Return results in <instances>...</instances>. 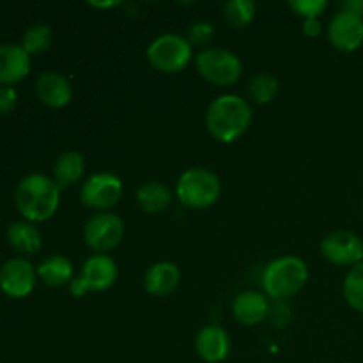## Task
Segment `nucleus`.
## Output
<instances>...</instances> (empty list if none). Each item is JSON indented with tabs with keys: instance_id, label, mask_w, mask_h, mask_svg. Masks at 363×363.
I'll list each match as a JSON object with an SVG mask.
<instances>
[{
	"instance_id": "1",
	"label": "nucleus",
	"mask_w": 363,
	"mask_h": 363,
	"mask_svg": "<svg viewBox=\"0 0 363 363\" xmlns=\"http://www.w3.org/2000/svg\"><path fill=\"white\" fill-rule=\"evenodd\" d=\"M14 201L27 222H45L59 208L60 188L45 174H28L18 183Z\"/></svg>"
},
{
	"instance_id": "2",
	"label": "nucleus",
	"mask_w": 363,
	"mask_h": 363,
	"mask_svg": "<svg viewBox=\"0 0 363 363\" xmlns=\"http://www.w3.org/2000/svg\"><path fill=\"white\" fill-rule=\"evenodd\" d=\"M252 123L250 105L243 98L225 94L216 98L206 112L208 131L220 142H234L248 130Z\"/></svg>"
},
{
	"instance_id": "3",
	"label": "nucleus",
	"mask_w": 363,
	"mask_h": 363,
	"mask_svg": "<svg viewBox=\"0 0 363 363\" xmlns=\"http://www.w3.org/2000/svg\"><path fill=\"white\" fill-rule=\"evenodd\" d=\"M307 280L308 266L300 257L293 255L275 259L262 273V287L266 294L275 300L294 296L298 291L303 289Z\"/></svg>"
},
{
	"instance_id": "4",
	"label": "nucleus",
	"mask_w": 363,
	"mask_h": 363,
	"mask_svg": "<svg viewBox=\"0 0 363 363\" xmlns=\"http://www.w3.org/2000/svg\"><path fill=\"white\" fill-rule=\"evenodd\" d=\"M176 194L186 208L204 209L218 201L220 194H222V184L211 170L195 167V169L186 170L179 177Z\"/></svg>"
},
{
	"instance_id": "5",
	"label": "nucleus",
	"mask_w": 363,
	"mask_h": 363,
	"mask_svg": "<svg viewBox=\"0 0 363 363\" xmlns=\"http://www.w3.org/2000/svg\"><path fill=\"white\" fill-rule=\"evenodd\" d=\"M195 67L206 82L218 87L234 85L243 71L240 57L225 48L202 50L195 60Z\"/></svg>"
},
{
	"instance_id": "6",
	"label": "nucleus",
	"mask_w": 363,
	"mask_h": 363,
	"mask_svg": "<svg viewBox=\"0 0 363 363\" xmlns=\"http://www.w3.org/2000/svg\"><path fill=\"white\" fill-rule=\"evenodd\" d=\"M147 60L156 71L179 73L191 60V45L177 34H163L147 48Z\"/></svg>"
},
{
	"instance_id": "7",
	"label": "nucleus",
	"mask_w": 363,
	"mask_h": 363,
	"mask_svg": "<svg viewBox=\"0 0 363 363\" xmlns=\"http://www.w3.org/2000/svg\"><path fill=\"white\" fill-rule=\"evenodd\" d=\"M117 266L108 255H92L85 261L78 279L71 280L69 291L73 296H84L87 293L106 291L116 284Z\"/></svg>"
},
{
	"instance_id": "8",
	"label": "nucleus",
	"mask_w": 363,
	"mask_h": 363,
	"mask_svg": "<svg viewBox=\"0 0 363 363\" xmlns=\"http://www.w3.org/2000/svg\"><path fill=\"white\" fill-rule=\"evenodd\" d=\"M124 238V223L113 213H96L84 227V241L96 254L113 250Z\"/></svg>"
},
{
	"instance_id": "9",
	"label": "nucleus",
	"mask_w": 363,
	"mask_h": 363,
	"mask_svg": "<svg viewBox=\"0 0 363 363\" xmlns=\"http://www.w3.org/2000/svg\"><path fill=\"white\" fill-rule=\"evenodd\" d=\"M123 195V183L113 174H94L84 183L80 191L82 204L96 211H105L116 206Z\"/></svg>"
},
{
	"instance_id": "10",
	"label": "nucleus",
	"mask_w": 363,
	"mask_h": 363,
	"mask_svg": "<svg viewBox=\"0 0 363 363\" xmlns=\"http://www.w3.org/2000/svg\"><path fill=\"white\" fill-rule=\"evenodd\" d=\"M321 254L333 264L357 266L363 259V241L351 230H335L321 241Z\"/></svg>"
},
{
	"instance_id": "11",
	"label": "nucleus",
	"mask_w": 363,
	"mask_h": 363,
	"mask_svg": "<svg viewBox=\"0 0 363 363\" xmlns=\"http://www.w3.org/2000/svg\"><path fill=\"white\" fill-rule=\"evenodd\" d=\"M38 269L21 257L6 261L0 268V291L9 298H25L34 291Z\"/></svg>"
},
{
	"instance_id": "12",
	"label": "nucleus",
	"mask_w": 363,
	"mask_h": 363,
	"mask_svg": "<svg viewBox=\"0 0 363 363\" xmlns=\"http://www.w3.org/2000/svg\"><path fill=\"white\" fill-rule=\"evenodd\" d=\"M328 39L342 52L358 50L363 43V18L347 11L337 13L328 25Z\"/></svg>"
},
{
	"instance_id": "13",
	"label": "nucleus",
	"mask_w": 363,
	"mask_h": 363,
	"mask_svg": "<svg viewBox=\"0 0 363 363\" xmlns=\"http://www.w3.org/2000/svg\"><path fill=\"white\" fill-rule=\"evenodd\" d=\"M35 94L46 106L62 108V106L69 105L71 98H73V87H71L69 80L60 73L46 71V73L39 74L38 82H35Z\"/></svg>"
},
{
	"instance_id": "14",
	"label": "nucleus",
	"mask_w": 363,
	"mask_h": 363,
	"mask_svg": "<svg viewBox=\"0 0 363 363\" xmlns=\"http://www.w3.org/2000/svg\"><path fill=\"white\" fill-rule=\"evenodd\" d=\"M30 71V55L21 45H0V85H11L23 80Z\"/></svg>"
},
{
	"instance_id": "15",
	"label": "nucleus",
	"mask_w": 363,
	"mask_h": 363,
	"mask_svg": "<svg viewBox=\"0 0 363 363\" xmlns=\"http://www.w3.org/2000/svg\"><path fill=\"white\" fill-rule=\"evenodd\" d=\"M195 350L197 354L208 363H218L223 362L229 357L230 351V339L227 332L220 326L211 325L204 326L201 332L197 333L195 339Z\"/></svg>"
},
{
	"instance_id": "16",
	"label": "nucleus",
	"mask_w": 363,
	"mask_h": 363,
	"mask_svg": "<svg viewBox=\"0 0 363 363\" xmlns=\"http://www.w3.org/2000/svg\"><path fill=\"white\" fill-rule=\"evenodd\" d=\"M269 305L264 294L255 291H245L238 294L233 303V314L240 325L255 326L268 318Z\"/></svg>"
},
{
	"instance_id": "17",
	"label": "nucleus",
	"mask_w": 363,
	"mask_h": 363,
	"mask_svg": "<svg viewBox=\"0 0 363 363\" xmlns=\"http://www.w3.org/2000/svg\"><path fill=\"white\" fill-rule=\"evenodd\" d=\"M181 282V272L174 262H156L145 272L144 287L152 296H167Z\"/></svg>"
},
{
	"instance_id": "18",
	"label": "nucleus",
	"mask_w": 363,
	"mask_h": 363,
	"mask_svg": "<svg viewBox=\"0 0 363 363\" xmlns=\"http://www.w3.org/2000/svg\"><path fill=\"white\" fill-rule=\"evenodd\" d=\"M7 243L20 254H35L41 250L43 236L32 222H13L6 230Z\"/></svg>"
},
{
	"instance_id": "19",
	"label": "nucleus",
	"mask_w": 363,
	"mask_h": 363,
	"mask_svg": "<svg viewBox=\"0 0 363 363\" xmlns=\"http://www.w3.org/2000/svg\"><path fill=\"white\" fill-rule=\"evenodd\" d=\"M85 170V160L78 151H66L55 160L53 165V177H55V184L62 190V188L71 186V184L78 183L84 176Z\"/></svg>"
},
{
	"instance_id": "20",
	"label": "nucleus",
	"mask_w": 363,
	"mask_h": 363,
	"mask_svg": "<svg viewBox=\"0 0 363 363\" xmlns=\"http://www.w3.org/2000/svg\"><path fill=\"white\" fill-rule=\"evenodd\" d=\"M172 202V194L169 188L158 181H149L144 183L137 190V204L147 215H156V213L165 211Z\"/></svg>"
},
{
	"instance_id": "21",
	"label": "nucleus",
	"mask_w": 363,
	"mask_h": 363,
	"mask_svg": "<svg viewBox=\"0 0 363 363\" xmlns=\"http://www.w3.org/2000/svg\"><path fill=\"white\" fill-rule=\"evenodd\" d=\"M38 277L48 287H62L66 284H71L73 262L64 255H50L39 264Z\"/></svg>"
},
{
	"instance_id": "22",
	"label": "nucleus",
	"mask_w": 363,
	"mask_h": 363,
	"mask_svg": "<svg viewBox=\"0 0 363 363\" xmlns=\"http://www.w3.org/2000/svg\"><path fill=\"white\" fill-rule=\"evenodd\" d=\"M52 41H53L52 28L45 23H34L25 30L21 46H23V50L28 53V55H35V53L46 52V50L52 46Z\"/></svg>"
},
{
	"instance_id": "23",
	"label": "nucleus",
	"mask_w": 363,
	"mask_h": 363,
	"mask_svg": "<svg viewBox=\"0 0 363 363\" xmlns=\"http://www.w3.org/2000/svg\"><path fill=\"white\" fill-rule=\"evenodd\" d=\"M255 16V4L252 0H229L223 6V18L233 28H243Z\"/></svg>"
},
{
	"instance_id": "24",
	"label": "nucleus",
	"mask_w": 363,
	"mask_h": 363,
	"mask_svg": "<svg viewBox=\"0 0 363 363\" xmlns=\"http://www.w3.org/2000/svg\"><path fill=\"white\" fill-rule=\"evenodd\" d=\"M344 298L353 311L363 314V261L353 266L344 280Z\"/></svg>"
},
{
	"instance_id": "25",
	"label": "nucleus",
	"mask_w": 363,
	"mask_h": 363,
	"mask_svg": "<svg viewBox=\"0 0 363 363\" xmlns=\"http://www.w3.org/2000/svg\"><path fill=\"white\" fill-rule=\"evenodd\" d=\"M279 92V80L268 73H261L250 82V96L261 105L273 101Z\"/></svg>"
},
{
	"instance_id": "26",
	"label": "nucleus",
	"mask_w": 363,
	"mask_h": 363,
	"mask_svg": "<svg viewBox=\"0 0 363 363\" xmlns=\"http://www.w3.org/2000/svg\"><path fill=\"white\" fill-rule=\"evenodd\" d=\"M289 7L294 14H300L305 20H312L325 13L328 2L326 0H291Z\"/></svg>"
},
{
	"instance_id": "27",
	"label": "nucleus",
	"mask_w": 363,
	"mask_h": 363,
	"mask_svg": "<svg viewBox=\"0 0 363 363\" xmlns=\"http://www.w3.org/2000/svg\"><path fill=\"white\" fill-rule=\"evenodd\" d=\"M215 38V27L208 21H199L188 30V43L194 46H206Z\"/></svg>"
},
{
	"instance_id": "28",
	"label": "nucleus",
	"mask_w": 363,
	"mask_h": 363,
	"mask_svg": "<svg viewBox=\"0 0 363 363\" xmlns=\"http://www.w3.org/2000/svg\"><path fill=\"white\" fill-rule=\"evenodd\" d=\"M18 92L11 85H0V116L13 112L16 108Z\"/></svg>"
},
{
	"instance_id": "29",
	"label": "nucleus",
	"mask_w": 363,
	"mask_h": 363,
	"mask_svg": "<svg viewBox=\"0 0 363 363\" xmlns=\"http://www.w3.org/2000/svg\"><path fill=\"white\" fill-rule=\"evenodd\" d=\"M303 32L308 38H318L323 32V23L319 21V18H312V20L303 21Z\"/></svg>"
},
{
	"instance_id": "30",
	"label": "nucleus",
	"mask_w": 363,
	"mask_h": 363,
	"mask_svg": "<svg viewBox=\"0 0 363 363\" xmlns=\"http://www.w3.org/2000/svg\"><path fill=\"white\" fill-rule=\"evenodd\" d=\"M342 11L358 14V16L363 18V0H347V2L342 4Z\"/></svg>"
},
{
	"instance_id": "31",
	"label": "nucleus",
	"mask_w": 363,
	"mask_h": 363,
	"mask_svg": "<svg viewBox=\"0 0 363 363\" xmlns=\"http://www.w3.org/2000/svg\"><path fill=\"white\" fill-rule=\"evenodd\" d=\"M117 4H119V2H105V4L91 2V6H94V7H113V6H117Z\"/></svg>"
}]
</instances>
